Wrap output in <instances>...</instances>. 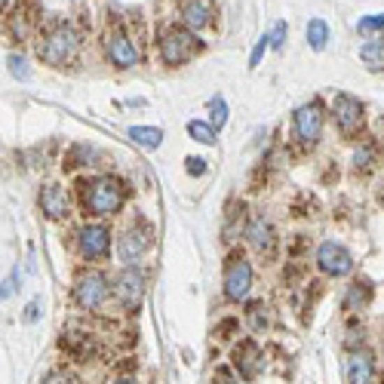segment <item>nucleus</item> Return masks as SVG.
I'll use <instances>...</instances> for the list:
<instances>
[{"mask_svg":"<svg viewBox=\"0 0 384 384\" xmlns=\"http://www.w3.org/2000/svg\"><path fill=\"white\" fill-rule=\"evenodd\" d=\"M77 249L87 261H96V258H105L111 252V230L105 225H87L80 228L77 234Z\"/></svg>","mask_w":384,"mask_h":384,"instance_id":"1a4fd4ad","label":"nucleus"},{"mask_svg":"<svg viewBox=\"0 0 384 384\" xmlns=\"http://www.w3.org/2000/svg\"><path fill=\"white\" fill-rule=\"evenodd\" d=\"M267 43H271V37H261V40L256 43V50H252V56H249V68H258L261 65V56H265Z\"/></svg>","mask_w":384,"mask_h":384,"instance_id":"c756f323","label":"nucleus"},{"mask_svg":"<svg viewBox=\"0 0 384 384\" xmlns=\"http://www.w3.org/2000/svg\"><path fill=\"white\" fill-rule=\"evenodd\" d=\"M234 366H237V372H240L246 381L256 378L258 369H261V350H258V344L249 341V338L237 344V350H234Z\"/></svg>","mask_w":384,"mask_h":384,"instance_id":"4468645a","label":"nucleus"},{"mask_svg":"<svg viewBox=\"0 0 384 384\" xmlns=\"http://www.w3.org/2000/svg\"><path fill=\"white\" fill-rule=\"evenodd\" d=\"M129 138H133L135 145H142V148H160V142H163V133H160L157 126H133L129 129Z\"/></svg>","mask_w":384,"mask_h":384,"instance_id":"6ab92c4d","label":"nucleus"},{"mask_svg":"<svg viewBox=\"0 0 384 384\" xmlns=\"http://www.w3.org/2000/svg\"><path fill=\"white\" fill-rule=\"evenodd\" d=\"M372 160H375V148H372V145H363V148L353 151V169H357V172H366V169L372 166Z\"/></svg>","mask_w":384,"mask_h":384,"instance_id":"393cba45","label":"nucleus"},{"mask_svg":"<svg viewBox=\"0 0 384 384\" xmlns=\"http://www.w3.org/2000/svg\"><path fill=\"white\" fill-rule=\"evenodd\" d=\"M61 350H68L74 360H89L92 353H96V341H92V335L87 332H61Z\"/></svg>","mask_w":384,"mask_h":384,"instance_id":"dca6fc26","label":"nucleus"},{"mask_svg":"<svg viewBox=\"0 0 384 384\" xmlns=\"http://www.w3.org/2000/svg\"><path fill=\"white\" fill-rule=\"evenodd\" d=\"M369 298H372V286H369L366 280H353L348 286V295H344V311H363L369 304Z\"/></svg>","mask_w":384,"mask_h":384,"instance_id":"a211bd4d","label":"nucleus"},{"mask_svg":"<svg viewBox=\"0 0 384 384\" xmlns=\"http://www.w3.org/2000/svg\"><path fill=\"white\" fill-rule=\"evenodd\" d=\"M108 384H135L133 378H114V381H108Z\"/></svg>","mask_w":384,"mask_h":384,"instance_id":"4c0bfd02","label":"nucleus"},{"mask_svg":"<svg viewBox=\"0 0 384 384\" xmlns=\"http://www.w3.org/2000/svg\"><path fill=\"white\" fill-rule=\"evenodd\" d=\"M228 332H237V320H234V317L221 320V323H219V326H215V335H219V338H230Z\"/></svg>","mask_w":384,"mask_h":384,"instance_id":"72a5a7b5","label":"nucleus"},{"mask_svg":"<svg viewBox=\"0 0 384 384\" xmlns=\"http://www.w3.org/2000/svg\"><path fill=\"white\" fill-rule=\"evenodd\" d=\"M252 286V265L246 261L243 252H230L225 265V295L230 302H243Z\"/></svg>","mask_w":384,"mask_h":384,"instance_id":"423d86ee","label":"nucleus"},{"mask_svg":"<svg viewBox=\"0 0 384 384\" xmlns=\"http://www.w3.org/2000/svg\"><path fill=\"white\" fill-rule=\"evenodd\" d=\"M209 111H212V129L219 133V129L228 123V105H225V98L215 96L212 102H209Z\"/></svg>","mask_w":384,"mask_h":384,"instance_id":"b1692460","label":"nucleus"},{"mask_svg":"<svg viewBox=\"0 0 384 384\" xmlns=\"http://www.w3.org/2000/svg\"><path fill=\"white\" fill-rule=\"evenodd\" d=\"M188 133H191V138H197L200 145H215V129H212V123L191 120V123H188Z\"/></svg>","mask_w":384,"mask_h":384,"instance_id":"5701e85b","label":"nucleus"},{"mask_svg":"<svg viewBox=\"0 0 384 384\" xmlns=\"http://www.w3.org/2000/svg\"><path fill=\"white\" fill-rule=\"evenodd\" d=\"M40 209L46 219H65L68 215V194L59 184H43L40 188Z\"/></svg>","mask_w":384,"mask_h":384,"instance_id":"2eb2a0df","label":"nucleus"},{"mask_svg":"<svg viewBox=\"0 0 384 384\" xmlns=\"http://www.w3.org/2000/svg\"><path fill=\"white\" fill-rule=\"evenodd\" d=\"M148 249V230L145 228H129L126 234L120 237V258L123 261H135L142 252Z\"/></svg>","mask_w":384,"mask_h":384,"instance_id":"f3484780","label":"nucleus"},{"mask_svg":"<svg viewBox=\"0 0 384 384\" xmlns=\"http://www.w3.org/2000/svg\"><path fill=\"white\" fill-rule=\"evenodd\" d=\"M15 289H19V274H15V271H13V274H10V276H6V280H3V283H0V302H3V298H10V295H13V292H15Z\"/></svg>","mask_w":384,"mask_h":384,"instance_id":"c85d7f7f","label":"nucleus"},{"mask_svg":"<svg viewBox=\"0 0 384 384\" xmlns=\"http://www.w3.org/2000/svg\"><path fill=\"white\" fill-rule=\"evenodd\" d=\"M105 56L114 68H133L138 61V50L123 28H111L105 34Z\"/></svg>","mask_w":384,"mask_h":384,"instance_id":"6e6552de","label":"nucleus"},{"mask_svg":"<svg viewBox=\"0 0 384 384\" xmlns=\"http://www.w3.org/2000/svg\"><path fill=\"white\" fill-rule=\"evenodd\" d=\"M267 37H271V46H274V50H280L283 40H286V22H276L274 31H271Z\"/></svg>","mask_w":384,"mask_h":384,"instance_id":"7c9ffc66","label":"nucleus"},{"mask_svg":"<svg viewBox=\"0 0 384 384\" xmlns=\"http://www.w3.org/2000/svg\"><path fill=\"white\" fill-rule=\"evenodd\" d=\"M332 117H335V126L341 135H357L366 120V105L360 102V98L348 96V92H338L332 98Z\"/></svg>","mask_w":384,"mask_h":384,"instance_id":"20e7f679","label":"nucleus"},{"mask_svg":"<svg viewBox=\"0 0 384 384\" xmlns=\"http://www.w3.org/2000/svg\"><path fill=\"white\" fill-rule=\"evenodd\" d=\"M123 200H126V188L114 175H102L96 182L83 184V209L89 215H114L120 212Z\"/></svg>","mask_w":384,"mask_h":384,"instance_id":"f257e3e1","label":"nucleus"},{"mask_svg":"<svg viewBox=\"0 0 384 384\" xmlns=\"http://www.w3.org/2000/svg\"><path fill=\"white\" fill-rule=\"evenodd\" d=\"M43 384H74V378L68 372H50L43 378Z\"/></svg>","mask_w":384,"mask_h":384,"instance_id":"c9c22d12","label":"nucleus"},{"mask_svg":"<svg viewBox=\"0 0 384 384\" xmlns=\"http://www.w3.org/2000/svg\"><path fill=\"white\" fill-rule=\"evenodd\" d=\"M317 265H320V271L329 274V276H348L353 271V256L341 243L329 240L317 249Z\"/></svg>","mask_w":384,"mask_h":384,"instance_id":"9d476101","label":"nucleus"},{"mask_svg":"<svg viewBox=\"0 0 384 384\" xmlns=\"http://www.w3.org/2000/svg\"><path fill=\"white\" fill-rule=\"evenodd\" d=\"M3 3H6V0H0V10H3Z\"/></svg>","mask_w":384,"mask_h":384,"instance_id":"58836bf2","label":"nucleus"},{"mask_svg":"<svg viewBox=\"0 0 384 384\" xmlns=\"http://www.w3.org/2000/svg\"><path fill=\"white\" fill-rule=\"evenodd\" d=\"M77 50H80V37L71 25H52L43 34V43H37V52L46 65H68V61L77 59Z\"/></svg>","mask_w":384,"mask_h":384,"instance_id":"f03ea898","label":"nucleus"},{"mask_svg":"<svg viewBox=\"0 0 384 384\" xmlns=\"http://www.w3.org/2000/svg\"><path fill=\"white\" fill-rule=\"evenodd\" d=\"M37 313H40V302L34 298V302H31V304L25 307V323H34V320H37Z\"/></svg>","mask_w":384,"mask_h":384,"instance_id":"e433bc0d","label":"nucleus"},{"mask_svg":"<svg viewBox=\"0 0 384 384\" xmlns=\"http://www.w3.org/2000/svg\"><path fill=\"white\" fill-rule=\"evenodd\" d=\"M212 384H237V375L230 372V369H215V375H212Z\"/></svg>","mask_w":384,"mask_h":384,"instance_id":"473e14b6","label":"nucleus"},{"mask_svg":"<svg viewBox=\"0 0 384 384\" xmlns=\"http://www.w3.org/2000/svg\"><path fill=\"white\" fill-rule=\"evenodd\" d=\"M329 40V25L323 19H311L307 22V43H311V50H323Z\"/></svg>","mask_w":384,"mask_h":384,"instance_id":"412c9836","label":"nucleus"},{"mask_svg":"<svg viewBox=\"0 0 384 384\" xmlns=\"http://www.w3.org/2000/svg\"><path fill=\"white\" fill-rule=\"evenodd\" d=\"M108 280L98 271H83L74 280V302L83 307V311H98L108 302Z\"/></svg>","mask_w":384,"mask_h":384,"instance_id":"39448f33","label":"nucleus"},{"mask_svg":"<svg viewBox=\"0 0 384 384\" xmlns=\"http://www.w3.org/2000/svg\"><path fill=\"white\" fill-rule=\"evenodd\" d=\"M184 166H188L191 175H203L206 172V160H200V157H188V160H184Z\"/></svg>","mask_w":384,"mask_h":384,"instance_id":"f704fd0d","label":"nucleus"},{"mask_svg":"<svg viewBox=\"0 0 384 384\" xmlns=\"http://www.w3.org/2000/svg\"><path fill=\"white\" fill-rule=\"evenodd\" d=\"M348 384H372L375 381V357L369 350H350L348 363H344Z\"/></svg>","mask_w":384,"mask_h":384,"instance_id":"f8f14e48","label":"nucleus"},{"mask_svg":"<svg viewBox=\"0 0 384 384\" xmlns=\"http://www.w3.org/2000/svg\"><path fill=\"white\" fill-rule=\"evenodd\" d=\"M6 61H10V74L15 77V80H28V77H31V71H28V61L22 59V56H10Z\"/></svg>","mask_w":384,"mask_h":384,"instance_id":"bb28decb","label":"nucleus"},{"mask_svg":"<svg viewBox=\"0 0 384 384\" xmlns=\"http://www.w3.org/2000/svg\"><path fill=\"white\" fill-rule=\"evenodd\" d=\"M246 240L256 252L261 256H271L274 252V228L271 221L265 219V215H256V219H249V225H246Z\"/></svg>","mask_w":384,"mask_h":384,"instance_id":"ddd939ff","label":"nucleus"},{"mask_svg":"<svg viewBox=\"0 0 384 384\" xmlns=\"http://www.w3.org/2000/svg\"><path fill=\"white\" fill-rule=\"evenodd\" d=\"M360 59H363L369 68H381L384 65V40L363 43V46H360Z\"/></svg>","mask_w":384,"mask_h":384,"instance_id":"4be33fe9","label":"nucleus"},{"mask_svg":"<svg viewBox=\"0 0 384 384\" xmlns=\"http://www.w3.org/2000/svg\"><path fill=\"white\" fill-rule=\"evenodd\" d=\"M292 126H295V138L304 145V148H313L323 135V108L317 102L302 105L295 114H292Z\"/></svg>","mask_w":384,"mask_h":384,"instance_id":"0eeeda50","label":"nucleus"},{"mask_svg":"<svg viewBox=\"0 0 384 384\" xmlns=\"http://www.w3.org/2000/svg\"><path fill=\"white\" fill-rule=\"evenodd\" d=\"M194 50H197V37L188 28H166L160 34V59L166 65H182V61L194 56Z\"/></svg>","mask_w":384,"mask_h":384,"instance_id":"7ed1b4c3","label":"nucleus"},{"mask_svg":"<svg viewBox=\"0 0 384 384\" xmlns=\"http://www.w3.org/2000/svg\"><path fill=\"white\" fill-rule=\"evenodd\" d=\"M142 292H145V276L138 267H126L117 283H114V295H117V302L126 307V311H135L138 304H142Z\"/></svg>","mask_w":384,"mask_h":384,"instance_id":"9b49d317","label":"nucleus"},{"mask_svg":"<svg viewBox=\"0 0 384 384\" xmlns=\"http://www.w3.org/2000/svg\"><path fill=\"white\" fill-rule=\"evenodd\" d=\"M363 34H369V31H381L384 28V13L378 15H369V19H360V25H357Z\"/></svg>","mask_w":384,"mask_h":384,"instance_id":"cd10ccee","label":"nucleus"},{"mask_svg":"<svg viewBox=\"0 0 384 384\" xmlns=\"http://www.w3.org/2000/svg\"><path fill=\"white\" fill-rule=\"evenodd\" d=\"M267 307L261 304V302H256V304H249V320H252V329H256V332H261V329L267 326Z\"/></svg>","mask_w":384,"mask_h":384,"instance_id":"a878e982","label":"nucleus"},{"mask_svg":"<svg viewBox=\"0 0 384 384\" xmlns=\"http://www.w3.org/2000/svg\"><path fill=\"white\" fill-rule=\"evenodd\" d=\"M360 344H363V329L353 326L350 332H348V338H344V348H348V350H360Z\"/></svg>","mask_w":384,"mask_h":384,"instance_id":"2f4dec72","label":"nucleus"},{"mask_svg":"<svg viewBox=\"0 0 384 384\" xmlns=\"http://www.w3.org/2000/svg\"><path fill=\"white\" fill-rule=\"evenodd\" d=\"M182 19H184V25H188V28H206V25H209V6L194 0V3L184 6Z\"/></svg>","mask_w":384,"mask_h":384,"instance_id":"aec40b11","label":"nucleus"}]
</instances>
